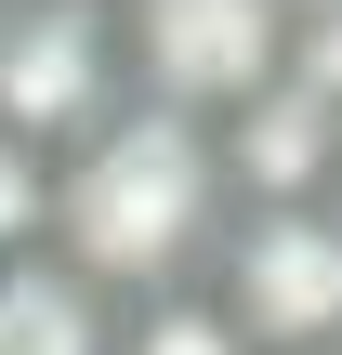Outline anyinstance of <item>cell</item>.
<instances>
[{"instance_id": "6da1fadb", "label": "cell", "mask_w": 342, "mask_h": 355, "mask_svg": "<svg viewBox=\"0 0 342 355\" xmlns=\"http://www.w3.org/2000/svg\"><path fill=\"white\" fill-rule=\"evenodd\" d=\"M237 237V184H224V145L211 119H171V105H119L66 171H53V263H79L105 303H158V290H198Z\"/></svg>"}, {"instance_id": "7a4b0ae2", "label": "cell", "mask_w": 342, "mask_h": 355, "mask_svg": "<svg viewBox=\"0 0 342 355\" xmlns=\"http://www.w3.org/2000/svg\"><path fill=\"white\" fill-rule=\"evenodd\" d=\"M119 105H132L119 13H92V0H13L0 13V145L79 158Z\"/></svg>"}, {"instance_id": "3957f363", "label": "cell", "mask_w": 342, "mask_h": 355, "mask_svg": "<svg viewBox=\"0 0 342 355\" xmlns=\"http://www.w3.org/2000/svg\"><path fill=\"white\" fill-rule=\"evenodd\" d=\"M119 66H132V105L237 119L290 66V13L277 0H119Z\"/></svg>"}, {"instance_id": "277c9868", "label": "cell", "mask_w": 342, "mask_h": 355, "mask_svg": "<svg viewBox=\"0 0 342 355\" xmlns=\"http://www.w3.org/2000/svg\"><path fill=\"white\" fill-rule=\"evenodd\" d=\"M211 303L250 355H342V211H237Z\"/></svg>"}, {"instance_id": "5b68a950", "label": "cell", "mask_w": 342, "mask_h": 355, "mask_svg": "<svg viewBox=\"0 0 342 355\" xmlns=\"http://www.w3.org/2000/svg\"><path fill=\"white\" fill-rule=\"evenodd\" d=\"M211 145H224V184H237V211H330V171H342V119L316 92H290V79H264L237 119H211Z\"/></svg>"}, {"instance_id": "8992f818", "label": "cell", "mask_w": 342, "mask_h": 355, "mask_svg": "<svg viewBox=\"0 0 342 355\" xmlns=\"http://www.w3.org/2000/svg\"><path fill=\"white\" fill-rule=\"evenodd\" d=\"M0 355H119V303L79 263H0Z\"/></svg>"}, {"instance_id": "52a82bcc", "label": "cell", "mask_w": 342, "mask_h": 355, "mask_svg": "<svg viewBox=\"0 0 342 355\" xmlns=\"http://www.w3.org/2000/svg\"><path fill=\"white\" fill-rule=\"evenodd\" d=\"M119 355H250V343H237V316L211 303V277H198V290L119 303Z\"/></svg>"}, {"instance_id": "ba28073f", "label": "cell", "mask_w": 342, "mask_h": 355, "mask_svg": "<svg viewBox=\"0 0 342 355\" xmlns=\"http://www.w3.org/2000/svg\"><path fill=\"white\" fill-rule=\"evenodd\" d=\"M53 171H66V158L0 145V263H40V250H53Z\"/></svg>"}, {"instance_id": "9c48e42d", "label": "cell", "mask_w": 342, "mask_h": 355, "mask_svg": "<svg viewBox=\"0 0 342 355\" xmlns=\"http://www.w3.org/2000/svg\"><path fill=\"white\" fill-rule=\"evenodd\" d=\"M277 13H290V26H330V13H342V0H277Z\"/></svg>"}, {"instance_id": "30bf717a", "label": "cell", "mask_w": 342, "mask_h": 355, "mask_svg": "<svg viewBox=\"0 0 342 355\" xmlns=\"http://www.w3.org/2000/svg\"><path fill=\"white\" fill-rule=\"evenodd\" d=\"M330 211H342V171H330Z\"/></svg>"}, {"instance_id": "8fae6325", "label": "cell", "mask_w": 342, "mask_h": 355, "mask_svg": "<svg viewBox=\"0 0 342 355\" xmlns=\"http://www.w3.org/2000/svg\"><path fill=\"white\" fill-rule=\"evenodd\" d=\"M92 13H119V0H92Z\"/></svg>"}, {"instance_id": "7c38bea8", "label": "cell", "mask_w": 342, "mask_h": 355, "mask_svg": "<svg viewBox=\"0 0 342 355\" xmlns=\"http://www.w3.org/2000/svg\"><path fill=\"white\" fill-rule=\"evenodd\" d=\"M0 13H13V0H0Z\"/></svg>"}]
</instances>
